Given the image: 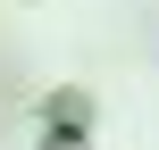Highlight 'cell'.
<instances>
[{"instance_id": "obj_1", "label": "cell", "mask_w": 159, "mask_h": 150, "mask_svg": "<svg viewBox=\"0 0 159 150\" xmlns=\"http://www.w3.org/2000/svg\"><path fill=\"white\" fill-rule=\"evenodd\" d=\"M50 150H84V142H50Z\"/></svg>"}]
</instances>
